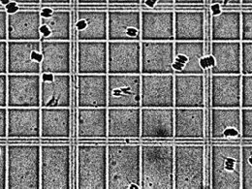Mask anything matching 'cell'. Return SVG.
Here are the masks:
<instances>
[{
    "instance_id": "17",
    "label": "cell",
    "mask_w": 252,
    "mask_h": 189,
    "mask_svg": "<svg viewBox=\"0 0 252 189\" xmlns=\"http://www.w3.org/2000/svg\"><path fill=\"white\" fill-rule=\"evenodd\" d=\"M108 74H141V41H108Z\"/></svg>"
},
{
    "instance_id": "47",
    "label": "cell",
    "mask_w": 252,
    "mask_h": 189,
    "mask_svg": "<svg viewBox=\"0 0 252 189\" xmlns=\"http://www.w3.org/2000/svg\"><path fill=\"white\" fill-rule=\"evenodd\" d=\"M0 108H7V74H0Z\"/></svg>"
},
{
    "instance_id": "32",
    "label": "cell",
    "mask_w": 252,
    "mask_h": 189,
    "mask_svg": "<svg viewBox=\"0 0 252 189\" xmlns=\"http://www.w3.org/2000/svg\"><path fill=\"white\" fill-rule=\"evenodd\" d=\"M108 108H85L77 110V137L81 141L108 140Z\"/></svg>"
},
{
    "instance_id": "20",
    "label": "cell",
    "mask_w": 252,
    "mask_h": 189,
    "mask_svg": "<svg viewBox=\"0 0 252 189\" xmlns=\"http://www.w3.org/2000/svg\"><path fill=\"white\" fill-rule=\"evenodd\" d=\"M108 140L140 141L141 108H108Z\"/></svg>"
},
{
    "instance_id": "29",
    "label": "cell",
    "mask_w": 252,
    "mask_h": 189,
    "mask_svg": "<svg viewBox=\"0 0 252 189\" xmlns=\"http://www.w3.org/2000/svg\"><path fill=\"white\" fill-rule=\"evenodd\" d=\"M70 74H41V108H70Z\"/></svg>"
},
{
    "instance_id": "44",
    "label": "cell",
    "mask_w": 252,
    "mask_h": 189,
    "mask_svg": "<svg viewBox=\"0 0 252 189\" xmlns=\"http://www.w3.org/2000/svg\"><path fill=\"white\" fill-rule=\"evenodd\" d=\"M108 8H141V0H108Z\"/></svg>"
},
{
    "instance_id": "53",
    "label": "cell",
    "mask_w": 252,
    "mask_h": 189,
    "mask_svg": "<svg viewBox=\"0 0 252 189\" xmlns=\"http://www.w3.org/2000/svg\"><path fill=\"white\" fill-rule=\"evenodd\" d=\"M241 9H252V0H242Z\"/></svg>"
},
{
    "instance_id": "5",
    "label": "cell",
    "mask_w": 252,
    "mask_h": 189,
    "mask_svg": "<svg viewBox=\"0 0 252 189\" xmlns=\"http://www.w3.org/2000/svg\"><path fill=\"white\" fill-rule=\"evenodd\" d=\"M67 143L41 144L40 189H70L71 161Z\"/></svg>"
},
{
    "instance_id": "43",
    "label": "cell",
    "mask_w": 252,
    "mask_h": 189,
    "mask_svg": "<svg viewBox=\"0 0 252 189\" xmlns=\"http://www.w3.org/2000/svg\"><path fill=\"white\" fill-rule=\"evenodd\" d=\"M242 0H210V7H216L219 9H241Z\"/></svg>"
},
{
    "instance_id": "22",
    "label": "cell",
    "mask_w": 252,
    "mask_h": 189,
    "mask_svg": "<svg viewBox=\"0 0 252 189\" xmlns=\"http://www.w3.org/2000/svg\"><path fill=\"white\" fill-rule=\"evenodd\" d=\"M206 77L175 74V108H207Z\"/></svg>"
},
{
    "instance_id": "52",
    "label": "cell",
    "mask_w": 252,
    "mask_h": 189,
    "mask_svg": "<svg viewBox=\"0 0 252 189\" xmlns=\"http://www.w3.org/2000/svg\"><path fill=\"white\" fill-rule=\"evenodd\" d=\"M9 3L16 6H40L41 0H9Z\"/></svg>"
},
{
    "instance_id": "27",
    "label": "cell",
    "mask_w": 252,
    "mask_h": 189,
    "mask_svg": "<svg viewBox=\"0 0 252 189\" xmlns=\"http://www.w3.org/2000/svg\"><path fill=\"white\" fill-rule=\"evenodd\" d=\"M108 74L77 75V105L85 108H108Z\"/></svg>"
},
{
    "instance_id": "15",
    "label": "cell",
    "mask_w": 252,
    "mask_h": 189,
    "mask_svg": "<svg viewBox=\"0 0 252 189\" xmlns=\"http://www.w3.org/2000/svg\"><path fill=\"white\" fill-rule=\"evenodd\" d=\"M175 108H141L142 141L174 140Z\"/></svg>"
},
{
    "instance_id": "12",
    "label": "cell",
    "mask_w": 252,
    "mask_h": 189,
    "mask_svg": "<svg viewBox=\"0 0 252 189\" xmlns=\"http://www.w3.org/2000/svg\"><path fill=\"white\" fill-rule=\"evenodd\" d=\"M108 108H141V74H108Z\"/></svg>"
},
{
    "instance_id": "48",
    "label": "cell",
    "mask_w": 252,
    "mask_h": 189,
    "mask_svg": "<svg viewBox=\"0 0 252 189\" xmlns=\"http://www.w3.org/2000/svg\"><path fill=\"white\" fill-rule=\"evenodd\" d=\"M0 74H7V41H0Z\"/></svg>"
},
{
    "instance_id": "21",
    "label": "cell",
    "mask_w": 252,
    "mask_h": 189,
    "mask_svg": "<svg viewBox=\"0 0 252 189\" xmlns=\"http://www.w3.org/2000/svg\"><path fill=\"white\" fill-rule=\"evenodd\" d=\"M141 41H175L174 9H141Z\"/></svg>"
},
{
    "instance_id": "34",
    "label": "cell",
    "mask_w": 252,
    "mask_h": 189,
    "mask_svg": "<svg viewBox=\"0 0 252 189\" xmlns=\"http://www.w3.org/2000/svg\"><path fill=\"white\" fill-rule=\"evenodd\" d=\"M70 41L41 40V74H70Z\"/></svg>"
},
{
    "instance_id": "18",
    "label": "cell",
    "mask_w": 252,
    "mask_h": 189,
    "mask_svg": "<svg viewBox=\"0 0 252 189\" xmlns=\"http://www.w3.org/2000/svg\"><path fill=\"white\" fill-rule=\"evenodd\" d=\"M108 41H141V8H108Z\"/></svg>"
},
{
    "instance_id": "26",
    "label": "cell",
    "mask_w": 252,
    "mask_h": 189,
    "mask_svg": "<svg viewBox=\"0 0 252 189\" xmlns=\"http://www.w3.org/2000/svg\"><path fill=\"white\" fill-rule=\"evenodd\" d=\"M211 108H242V75H211Z\"/></svg>"
},
{
    "instance_id": "31",
    "label": "cell",
    "mask_w": 252,
    "mask_h": 189,
    "mask_svg": "<svg viewBox=\"0 0 252 189\" xmlns=\"http://www.w3.org/2000/svg\"><path fill=\"white\" fill-rule=\"evenodd\" d=\"M41 40L70 41V6H51L41 9Z\"/></svg>"
},
{
    "instance_id": "41",
    "label": "cell",
    "mask_w": 252,
    "mask_h": 189,
    "mask_svg": "<svg viewBox=\"0 0 252 189\" xmlns=\"http://www.w3.org/2000/svg\"><path fill=\"white\" fill-rule=\"evenodd\" d=\"M7 154L8 145L0 141V189H7Z\"/></svg>"
},
{
    "instance_id": "30",
    "label": "cell",
    "mask_w": 252,
    "mask_h": 189,
    "mask_svg": "<svg viewBox=\"0 0 252 189\" xmlns=\"http://www.w3.org/2000/svg\"><path fill=\"white\" fill-rule=\"evenodd\" d=\"M206 108H175V140H205Z\"/></svg>"
},
{
    "instance_id": "13",
    "label": "cell",
    "mask_w": 252,
    "mask_h": 189,
    "mask_svg": "<svg viewBox=\"0 0 252 189\" xmlns=\"http://www.w3.org/2000/svg\"><path fill=\"white\" fill-rule=\"evenodd\" d=\"M7 141H41V108H7Z\"/></svg>"
},
{
    "instance_id": "45",
    "label": "cell",
    "mask_w": 252,
    "mask_h": 189,
    "mask_svg": "<svg viewBox=\"0 0 252 189\" xmlns=\"http://www.w3.org/2000/svg\"><path fill=\"white\" fill-rule=\"evenodd\" d=\"M7 18H8V11L6 6L0 5V41L8 40Z\"/></svg>"
},
{
    "instance_id": "7",
    "label": "cell",
    "mask_w": 252,
    "mask_h": 189,
    "mask_svg": "<svg viewBox=\"0 0 252 189\" xmlns=\"http://www.w3.org/2000/svg\"><path fill=\"white\" fill-rule=\"evenodd\" d=\"M76 180V189H107V145L78 146Z\"/></svg>"
},
{
    "instance_id": "4",
    "label": "cell",
    "mask_w": 252,
    "mask_h": 189,
    "mask_svg": "<svg viewBox=\"0 0 252 189\" xmlns=\"http://www.w3.org/2000/svg\"><path fill=\"white\" fill-rule=\"evenodd\" d=\"M210 149V189H242V145L216 143Z\"/></svg>"
},
{
    "instance_id": "19",
    "label": "cell",
    "mask_w": 252,
    "mask_h": 189,
    "mask_svg": "<svg viewBox=\"0 0 252 189\" xmlns=\"http://www.w3.org/2000/svg\"><path fill=\"white\" fill-rule=\"evenodd\" d=\"M174 41H141V74L174 75Z\"/></svg>"
},
{
    "instance_id": "40",
    "label": "cell",
    "mask_w": 252,
    "mask_h": 189,
    "mask_svg": "<svg viewBox=\"0 0 252 189\" xmlns=\"http://www.w3.org/2000/svg\"><path fill=\"white\" fill-rule=\"evenodd\" d=\"M242 40L252 41V9H241Z\"/></svg>"
},
{
    "instance_id": "9",
    "label": "cell",
    "mask_w": 252,
    "mask_h": 189,
    "mask_svg": "<svg viewBox=\"0 0 252 189\" xmlns=\"http://www.w3.org/2000/svg\"><path fill=\"white\" fill-rule=\"evenodd\" d=\"M7 108H41V74H7Z\"/></svg>"
},
{
    "instance_id": "54",
    "label": "cell",
    "mask_w": 252,
    "mask_h": 189,
    "mask_svg": "<svg viewBox=\"0 0 252 189\" xmlns=\"http://www.w3.org/2000/svg\"><path fill=\"white\" fill-rule=\"evenodd\" d=\"M9 3V0H0V5H7Z\"/></svg>"
},
{
    "instance_id": "14",
    "label": "cell",
    "mask_w": 252,
    "mask_h": 189,
    "mask_svg": "<svg viewBox=\"0 0 252 189\" xmlns=\"http://www.w3.org/2000/svg\"><path fill=\"white\" fill-rule=\"evenodd\" d=\"M7 74H41V41H7Z\"/></svg>"
},
{
    "instance_id": "33",
    "label": "cell",
    "mask_w": 252,
    "mask_h": 189,
    "mask_svg": "<svg viewBox=\"0 0 252 189\" xmlns=\"http://www.w3.org/2000/svg\"><path fill=\"white\" fill-rule=\"evenodd\" d=\"M212 8L211 41H241L242 17L241 9Z\"/></svg>"
},
{
    "instance_id": "3",
    "label": "cell",
    "mask_w": 252,
    "mask_h": 189,
    "mask_svg": "<svg viewBox=\"0 0 252 189\" xmlns=\"http://www.w3.org/2000/svg\"><path fill=\"white\" fill-rule=\"evenodd\" d=\"M174 145H141V189H174Z\"/></svg>"
},
{
    "instance_id": "38",
    "label": "cell",
    "mask_w": 252,
    "mask_h": 189,
    "mask_svg": "<svg viewBox=\"0 0 252 189\" xmlns=\"http://www.w3.org/2000/svg\"><path fill=\"white\" fill-rule=\"evenodd\" d=\"M242 140L252 141V108H241Z\"/></svg>"
},
{
    "instance_id": "16",
    "label": "cell",
    "mask_w": 252,
    "mask_h": 189,
    "mask_svg": "<svg viewBox=\"0 0 252 189\" xmlns=\"http://www.w3.org/2000/svg\"><path fill=\"white\" fill-rule=\"evenodd\" d=\"M211 75H242V41H212Z\"/></svg>"
},
{
    "instance_id": "49",
    "label": "cell",
    "mask_w": 252,
    "mask_h": 189,
    "mask_svg": "<svg viewBox=\"0 0 252 189\" xmlns=\"http://www.w3.org/2000/svg\"><path fill=\"white\" fill-rule=\"evenodd\" d=\"M7 140V108H0V141Z\"/></svg>"
},
{
    "instance_id": "35",
    "label": "cell",
    "mask_w": 252,
    "mask_h": 189,
    "mask_svg": "<svg viewBox=\"0 0 252 189\" xmlns=\"http://www.w3.org/2000/svg\"><path fill=\"white\" fill-rule=\"evenodd\" d=\"M70 134V108H41V141H67Z\"/></svg>"
},
{
    "instance_id": "39",
    "label": "cell",
    "mask_w": 252,
    "mask_h": 189,
    "mask_svg": "<svg viewBox=\"0 0 252 189\" xmlns=\"http://www.w3.org/2000/svg\"><path fill=\"white\" fill-rule=\"evenodd\" d=\"M242 108H252V75H242Z\"/></svg>"
},
{
    "instance_id": "36",
    "label": "cell",
    "mask_w": 252,
    "mask_h": 189,
    "mask_svg": "<svg viewBox=\"0 0 252 189\" xmlns=\"http://www.w3.org/2000/svg\"><path fill=\"white\" fill-rule=\"evenodd\" d=\"M242 189H252V144L242 145Z\"/></svg>"
},
{
    "instance_id": "46",
    "label": "cell",
    "mask_w": 252,
    "mask_h": 189,
    "mask_svg": "<svg viewBox=\"0 0 252 189\" xmlns=\"http://www.w3.org/2000/svg\"><path fill=\"white\" fill-rule=\"evenodd\" d=\"M175 8H204L206 0H175Z\"/></svg>"
},
{
    "instance_id": "24",
    "label": "cell",
    "mask_w": 252,
    "mask_h": 189,
    "mask_svg": "<svg viewBox=\"0 0 252 189\" xmlns=\"http://www.w3.org/2000/svg\"><path fill=\"white\" fill-rule=\"evenodd\" d=\"M209 132L213 141H241V108H211Z\"/></svg>"
},
{
    "instance_id": "10",
    "label": "cell",
    "mask_w": 252,
    "mask_h": 189,
    "mask_svg": "<svg viewBox=\"0 0 252 189\" xmlns=\"http://www.w3.org/2000/svg\"><path fill=\"white\" fill-rule=\"evenodd\" d=\"M206 41H174V75H205L209 68Z\"/></svg>"
},
{
    "instance_id": "37",
    "label": "cell",
    "mask_w": 252,
    "mask_h": 189,
    "mask_svg": "<svg viewBox=\"0 0 252 189\" xmlns=\"http://www.w3.org/2000/svg\"><path fill=\"white\" fill-rule=\"evenodd\" d=\"M242 75H252V41H242Z\"/></svg>"
},
{
    "instance_id": "11",
    "label": "cell",
    "mask_w": 252,
    "mask_h": 189,
    "mask_svg": "<svg viewBox=\"0 0 252 189\" xmlns=\"http://www.w3.org/2000/svg\"><path fill=\"white\" fill-rule=\"evenodd\" d=\"M175 75L141 74V108H175Z\"/></svg>"
},
{
    "instance_id": "8",
    "label": "cell",
    "mask_w": 252,
    "mask_h": 189,
    "mask_svg": "<svg viewBox=\"0 0 252 189\" xmlns=\"http://www.w3.org/2000/svg\"><path fill=\"white\" fill-rule=\"evenodd\" d=\"M7 41H41V9L42 6L6 5Z\"/></svg>"
},
{
    "instance_id": "25",
    "label": "cell",
    "mask_w": 252,
    "mask_h": 189,
    "mask_svg": "<svg viewBox=\"0 0 252 189\" xmlns=\"http://www.w3.org/2000/svg\"><path fill=\"white\" fill-rule=\"evenodd\" d=\"M78 41H108V8L78 7Z\"/></svg>"
},
{
    "instance_id": "50",
    "label": "cell",
    "mask_w": 252,
    "mask_h": 189,
    "mask_svg": "<svg viewBox=\"0 0 252 189\" xmlns=\"http://www.w3.org/2000/svg\"><path fill=\"white\" fill-rule=\"evenodd\" d=\"M78 7L108 8V0H77Z\"/></svg>"
},
{
    "instance_id": "1",
    "label": "cell",
    "mask_w": 252,
    "mask_h": 189,
    "mask_svg": "<svg viewBox=\"0 0 252 189\" xmlns=\"http://www.w3.org/2000/svg\"><path fill=\"white\" fill-rule=\"evenodd\" d=\"M107 189H141V145L107 146Z\"/></svg>"
},
{
    "instance_id": "42",
    "label": "cell",
    "mask_w": 252,
    "mask_h": 189,
    "mask_svg": "<svg viewBox=\"0 0 252 189\" xmlns=\"http://www.w3.org/2000/svg\"><path fill=\"white\" fill-rule=\"evenodd\" d=\"M175 0H141V9H175Z\"/></svg>"
},
{
    "instance_id": "2",
    "label": "cell",
    "mask_w": 252,
    "mask_h": 189,
    "mask_svg": "<svg viewBox=\"0 0 252 189\" xmlns=\"http://www.w3.org/2000/svg\"><path fill=\"white\" fill-rule=\"evenodd\" d=\"M41 144L34 142L8 145L7 189H40Z\"/></svg>"
},
{
    "instance_id": "6",
    "label": "cell",
    "mask_w": 252,
    "mask_h": 189,
    "mask_svg": "<svg viewBox=\"0 0 252 189\" xmlns=\"http://www.w3.org/2000/svg\"><path fill=\"white\" fill-rule=\"evenodd\" d=\"M174 189H206V146L175 145Z\"/></svg>"
},
{
    "instance_id": "28",
    "label": "cell",
    "mask_w": 252,
    "mask_h": 189,
    "mask_svg": "<svg viewBox=\"0 0 252 189\" xmlns=\"http://www.w3.org/2000/svg\"><path fill=\"white\" fill-rule=\"evenodd\" d=\"M77 74H108V41L77 42Z\"/></svg>"
},
{
    "instance_id": "23",
    "label": "cell",
    "mask_w": 252,
    "mask_h": 189,
    "mask_svg": "<svg viewBox=\"0 0 252 189\" xmlns=\"http://www.w3.org/2000/svg\"><path fill=\"white\" fill-rule=\"evenodd\" d=\"M207 7L175 8V41H206Z\"/></svg>"
},
{
    "instance_id": "51",
    "label": "cell",
    "mask_w": 252,
    "mask_h": 189,
    "mask_svg": "<svg viewBox=\"0 0 252 189\" xmlns=\"http://www.w3.org/2000/svg\"><path fill=\"white\" fill-rule=\"evenodd\" d=\"M71 0H41L42 7L51 6H70Z\"/></svg>"
}]
</instances>
